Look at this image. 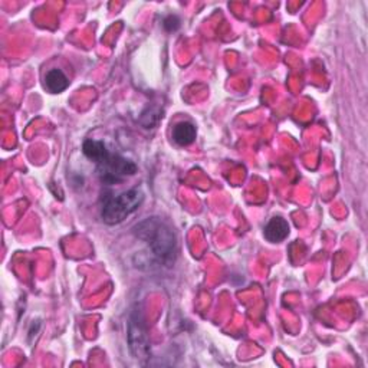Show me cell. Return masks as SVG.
Returning a JSON list of instances; mask_svg holds the SVG:
<instances>
[{
  "mask_svg": "<svg viewBox=\"0 0 368 368\" xmlns=\"http://www.w3.org/2000/svg\"><path fill=\"white\" fill-rule=\"evenodd\" d=\"M137 239L143 240L160 265L171 266L175 262L178 243L174 230L160 218H148L134 228Z\"/></svg>",
  "mask_w": 368,
  "mask_h": 368,
  "instance_id": "1",
  "label": "cell"
},
{
  "mask_svg": "<svg viewBox=\"0 0 368 368\" xmlns=\"http://www.w3.org/2000/svg\"><path fill=\"white\" fill-rule=\"evenodd\" d=\"M83 154L94 161L97 173L104 184H118L137 173V165L131 160L111 153L103 141L86 140L82 145Z\"/></svg>",
  "mask_w": 368,
  "mask_h": 368,
  "instance_id": "2",
  "label": "cell"
},
{
  "mask_svg": "<svg viewBox=\"0 0 368 368\" xmlns=\"http://www.w3.org/2000/svg\"><path fill=\"white\" fill-rule=\"evenodd\" d=\"M144 202V193L138 189H133L128 192H124L118 196H107L103 209H101V218L104 223L114 226L123 223L130 215L137 212L140 206Z\"/></svg>",
  "mask_w": 368,
  "mask_h": 368,
  "instance_id": "3",
  "label": "cell"
},
{
  "mask_svg": "<svg viewBox=\"0 0 368 368\" xmlns=\"http://www.w3.org/2000/svg\"><path fill=\"white\" fill-rule=\"evenodd\" d=\"M128 342L133 355L138 359L148 358L150 355V341L144 321L140 314L134 312L128 322Z\"/></svg>",
  "mask_w": 368,
  "mask_h": 368,
  "instance_id": "4",
  "label": "cell"
},
{
  "mask_svg": "<svg viewBox=\"0 0 368 368\" xmlns=\"http://www.w3.org/2000/svg\"><path fill=\"white\" fill-rule=\"evenodd\" d=\"M265 239L270 243H280L285 240L290 235V225L282 218H273L269 220V223L265 226L263 230Z\"/></svg>",
  "mask_w": 368,
  "mask_h": 368,
  "instance_id": "5",
  "label": "cell"
},
{
  "mask_svg": "<svg viewBox=\"0 0 368 368\" xmlns=\"http://www.w3.org/2000/svg\"><path fill=\"white\" fill-rule=\"evenodd\" d=\"M196 136H198V130H196L195 124H192L189 121L177 123L173 127V133H171L173 141L180 147H188V145L193 144L196 140Z\"/></svg>",
  "mask_w": 368,
  "mask_h": 368,
  "instance_id": "6",
  "label": "cell"
},
{
  "mask_svg": "<svg viewBox=\"0 0 368 368\" xmlns=\"http://www.w3.org/2000/svg\"><path fill=\"white\" fill-rule=\"evenodd\" d=\"M69 86L68 76L58 68H53L48 71L45 75V88L52 92V94H59V92L65 91Z\"/></svg>",
  "mask_w": 368,
  "mask_h": 368,
  "instance_id": "7",
  "label": "cell"
},
{
  "mask_svg": "<svg viewBox=\"0 0 368 368\" xmlns=\"http://www.w3.org/2000/svg\"><path fill=\"white\" fill-rule=\"evenodd\" d=\"M164 28L168 32H174L180 28V19L175 15H170L164 19Z\"/></svg>",
  "mask_w": 368,
  "mask_h": 368,
  "instance_id": "8",
  "label": "cell"
}]
</instances>
